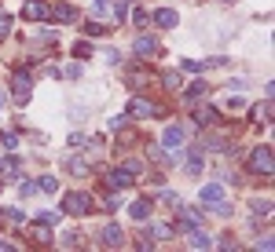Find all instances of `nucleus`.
Instances as JSON below:
<instances>
[{
    "label": "nucleus",
    "instance_id": "27",
    "mask_svg": "<svg viewBox=\"0 0 275 252\" xmlns=\"http://www.w3.org/2000/svg\"><path fill=\"white\" fill-rule=\"evenodd\" d=\"M132 22H136V26H140V29H143V26H147L150 19H147V11H136V19H132Z\"/></svg>",
    "mask_w": 275,
    "mask_h": 252
},
{
    "label": "nucleus",
    "instance_id": "26",
    "mask_svg": "<svg viewBox=\"0 0 275 252\" xmlns=\"http://www.w3.org/2000/svg\"><path fill=\"white\" fill-rule=\"evenodd\" d=\"M8 29H11V19H8V15H0V37H8Z\"/></svg>",
    "mask_w": 275,
    "mask_h": 252
},
{
    "label": "nucleus",
    "instance_id": "25",
    "mask_svg": "<svg viewBox=\"0 0 275 252\" xmlns=\"http://www.w3.org/2000/svg\"><path fill=\"white\" fill-rule=\"evenodd\" d=\"M165 88L176 91V88H180V73H169V77H165Z\"/></svg>",
    "mask_w": 275,
    "mask_h": 252
},
{
    "label": "nucleus",
    "instance_id": "2",
    "mask_svg": "<svg viewBox=\"0 0 275 252\" xmlns=\"http://www.w3.org/2000/svg\"><path fill=\"white\" fill-rule=\"evenodd\" d=\"M250 168L253 172H264V176H271V146H257L250 154Z\"/></svg>",
    "mask_w": 275,
    "mask_h": 252
},
{
    "label": "nucleus",
    "instance_id": "22",
    "mask_svg": "<svg viewBox=\"0 0 275 252\" xmlns=\"http://www.w3.org/2000/svg\"><path fill=\"white\" fill-rule=\"evenodd\" d=\"M198 168H202V154H191L187 157V172H198Z\"/></svg>",
    "mask_w": 275,
    "mask_h": 252
},
{
    "label": "nucleus",
    "instance_id": "10",
    "mask_svg": "<svg viewBox=\"0 0 275 252\" xmlns=\"http://www.w3.org/2000/svg\"><path fill=\"white\" fill-rule=\"evenodd\" d=\"M176 19H180V15H176L173 8H162V11L154 15V22H158V26H165V29H169V26H176Z\"/></svg>",
    "mask_w": 275,
    "mask_h": 252
},
{
    "label": "nucleus",
    "instance_id": "1",
    "mask_svg": "<svg viewBox=\"0 0 275 252\" xmlns=\"http://www.w3.org/2000/svg\"><path fill=\"white\" fill-rule=\"evenodd\" d=\"M198 197H202V205H209V209H217V212H227V205H224L227 190H224L220 183H206V186H202V194H198Z\"/></svg>",
    "mask_w": 275,
    "mask_h": 252
},
{
    "label": "nucleus",
    "instance_id": "17",
    "mask_svg": "<svg viewBox=\"0 0 275 252\" xmlns=\"http://www.w3.org/2000/svg\"><path fill=\"white\" fill-rule=\"evenodd\" d=\"M213 117H217L213 110H194V121H198V124H213Z\"/></svg>",
    "mask_w": 275,
    "mask_h": 252
},
{
    "label": "nucleus",
    "instance_id": "14",
    "mask_svg": "<svg viewBox=\"0 0 275 252\" xmlns=\"http://www.w3.org/2000/svg\"><path fill=\"white\" fill-rule=\"evenodd\" d=\"M0 172L4 176H19V161L15 157H0Z\"/></svg>",
    "mask_w": 275,
    "mask_h": 252
},
{
    "label": "nucleus",
    "instance_id": "3",
    "mask_svg": "<svg viewBox=\"0 0 275 252\" xmlns=\"http://www.w3.org/2000/svg\"><path fill=\"white\" fill-rule=\"evenodd\" d=\"M92 209V201H88V194H66L63 197V212H73V216H85Z\"/></svg>",
    "mask_w": 275,
    "mask_h": 252
},
{
    "label": "nucleus",
    "instance_id": "18",
    "mask_svg": "<svg viewBox=\"0 0 275 252\" xmlns=\"http://www.w3.org/2000/svg\"><path fill=\"white\" fill-rule=\"evenodd\" d=\"M19 194H22V197H33V194H37V183H29V179H22V186H19Z\"/></svg>",
    "mask_w": 275,
    "mask_h": 252
},
{
    "label": "nucleus",
    "instance_id": "13",
    "mask_svg": "<svg viewBox=\"0 0 275 252\" xmlns=\"http://www.w3.org/2000/svg\"><path fill=\"white\" fill-rule=\"evenodd\" d=\"M147 216H150V201L143 197V201H136V205H132V219H147Z\"/></svg>",
    "mask_w": 275,
    "mask_h": 252
},
{
    "label": "nucleus",
    "instance_id": "19",
    "mask_svg": "<svg viewBox=\"0 0 275 252\" xmlns=\"http://www.w3.org/2000/svg\"><path fill=\"white\" fill-rule=\"evenodd\" d=\"M0 216L11 219V223H22V212H19V209H0Z\"/></svg>",
    "mask_w": 275,
    "mask_h": 252
},
{
    "label": "nucleus",
    "instance_id": "9",
    "mask_svg": "<svg viewBox=\"0 0 275 252\" xmlns=\"http://www.w3.org/2000/svg\"><path fill=\"white\" fill-rule=\"evenodd\" d=\"M132 114L136 117H150V114H158L154 103H147V99H132Z\"/></svg>",
    "mask_w": 275,
    "mask_h": 252
},
{
    "label": "nucleus",
    "instance_id": "23",
    "mask_svg": "<svg viewBox=\"0 0 275 252\" xmlns=\"http://www.w3.org/2000/svg\"><path fill=\"white\" fill-rule=\"evenodd\" d=\"M187 95H191V99H198V95H206V84H202V81H198V84H191V88H187Z\"/></svg>",
    "mask_w": 275,
    "mask_h": 252
},
{
    "label": "nucleus",
    "instance_id": "21",
    "mask_svg": "<svg viewBox=\"0 0 275 252\" xmlns=\"http://www.w3.org/2000/svg\"><path fill=\"white\" fill-rule=\"evenodd\" d=\"M37 190H48V194H52V190H55V176H44V179L37 183Z\"/></svg>",
    "mask_w": 275,
    "mask_h": 252
},
{
    "label": "nucleus",
    "instance_id": "5",
    "mask_svg": "<svg viewBox=\"0 0 275 252\" xmlns=\"http://www.w3.org/2000/svg\"><path fill=\"white\" fill-rule=\"evenodd\" d=\"M183 139H187V132H183L180 124H169V128L162 132V143H165V150H180V146H183Z\"/></svg>",
    "mask_w": 275,
    "mask_h": 252
},
{
    "label": "nucleus",
    "instance_id": "11",
    "mask_svg": "<svg viewBox=\"0 0 275 252\" xmlns=\"http://www.w3.org/2000/svg\"><path fill=\"white\" fill-rule=\"evenodd\" d=\"M110 183H114V186H129V183H132V172H129V168H114V172H110Z\"/></svg>",
    "mask_w": 275,
    "mask_h": 252
},
{
    "label": "nucleus",
    "instance_id": "7",
    "mask_svg": "<svg viewBox=\"0 0 275 252\" xmlns=\"http://www.w3.org/2000/svg\"><path fill=\"white\" fill-rule=\"evenodd\" d=\"M48 19H55V22H73V19H77V11H73L70 4H59V8L48 11Z\"/></svg>",
    "mask_w": 275,
    "mask_h": 252
},
{
    "label": "nucleus",
    "instance_id": "12",
    "mask_svg": "<svg viewBox=\"0 0 275 252\" xmlns=\"http://www.w3.org/2000/svg\"><path fill=\"white\" fill-rule=\"evenodd\" d=\"M209 245H213V241L206 238V234L198 230V227H191V248H209Z\"/></svg>",
    "mask_w": 275,
    "mask_h": 252
},
{
    "label": "nucleus",
    "instance_id": "24",
    "mask_svg": "<svg viewBox=\"0 0 275 252\" xmlns=\"http://www.w3.org/2000/svg\"><path fill=\"white\" fill-rule=\"evenodd\" d=\"M227 110H231V114H242V110H246V103H242V99H227Z\"/></svg>",
    "mask_w": 275,
    "mask_h": 252
},
{
    "label": "nucleus",
    "instance_id": "8",
    "mask_svg": "<svg viewBox=\"0 0 275 252\" xmlns=\"http://www.w3.org/2000/svg\"><path fill=\"white\" fill-rule=\"evenodd\" d=\"M158 52H162V48H158L154 37H140V40H136V55H147V59H150V55H158Z\"/></svg>",
    "mask_w": 275,
    "mask_h": 252
},
{
    "label": "nucleus",
    "instance_id": "4",
    "mask_svg": "<svg viewBox=\"0 0 275 252\" xmlns=\"http://www.w3.org/2000/svg\"><path fill=\"white\" fill-rule=\"evenodd\" d=\"M48 4H44V0H29V4H22V19H29V22H44L48 19Z\"/></svg>",
    "mask_w": 275,
    "mask_h": 252
},
{
    "label": "nucleus",
    "instance_id": "20",
    "mask_svg": "<svg viewBox=\"0 0 275 252\" xmlns=\"http://www.w3.org/2000/svg\"><path fill=\"white\" fill-rule=\"evenodd\" d=\"M0 143H4V150H15V146H19V135H11V132H4V139H0Z\"/></svg>",
    "mask_w": 275,
    "mask_h": 252
},
{
    "label": "nucleus",
    "instance_id": "6",
    "mask_svg": "<svg viewBox=\"0 0 275 252\" xmlns=\"http://www.w3.org/2000/svg\"><path fill=\"white\" fill-rule=\"evenodd\" d=\"M29 91H33V77H29V73H15V99L26 103Z\"/></svg>",
    "mask_w": 275,
    "mask_h": 252
},
{
    "label": "nucleus",
    "instance_id": "16",
    "mask_svg": "<svg viewBox=\"0 0 275 252\" xmlns=\"http://www.w3.org/2000/svg\"><path fill=\"white\" fill-rule=\"evenodd\" d=\"M37 223H41V227H55V223H59V212H41Z\"/></svg>",
    "mask_w": 275,
    "mask_h": 252
},
{
    "label": "nucleus",
    "instance_id": "28",
    "mask_svg": "<svg viewBox=\"0 0 275 252\" xmlns=\"http://www.w3.org/2000/svg\"><path fill=\"white\" fill-rule=\"evenodd\" d=\"M0 110H4V91H0Z\"/></svg>",
    "mask_w": 275,
    "mask_h": 252
},
{
    "label": "nucleus",
    "instance_id": "15",
    "mask_svg": "<svg viewBox=\"0 0 275 252\" xmlns=\"http://www.w3.org/2000/svg\"><path fill=\"white\" fill-rule=\"evenodd\" d=\"M103 241H106V245H121V230H117V227H106V230H103Z\"/></svg>",
    "mask_w": 275,
    "mask_h": 252
}]
</instances>
